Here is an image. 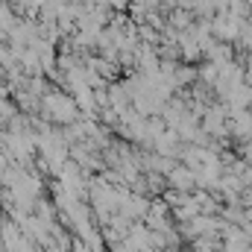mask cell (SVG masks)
<instances>
[{
    "mask_svg": "<svg viewBox=\"0 0 252 252\" xmlns=\"http://www.w3.org/2000/svg\"><path fill=\"white\" fill-rule=\"evenodd\" d=\"M41 112L50 124H62V126H70L79 121V106L70 94L64 91H47L41 97Z\"/></svg>",
    "mask_w": 252,
    "mask_h": 252,
    "instance_id": "1",
    "label": "cell"
},
{
    "mask_svg": "<svg viewBox=\"0 0 252 252\" xmlns=\"http://www.w3.org/2000/svg\"><path fill=\"white\" fill-rule=\"evenodd\" d=\"M170 182L179 185V188H190V185L196 182V173H190V170H185V167H179V170L170 173Z\"/></svg>",
    "mask_w": 252,
    "mask_h": 252,
    "instance_id": "2",
    "label": "cell"
},
{
    "mask_svg": "<svg viewBox=\"0 0 252 252\" xmlns=\"http://www.w3.org/2000/svg\"><path fill=\"white\" fill-rule=\"evenodd\" d=\"M106 3H109L112 9H118V12H124L126 6H129V0H106Z\"/></svg>",
    "mask_w": 252,
    "mask_h": 252,
    "instance_id": "4",
    "label": "cell"
},
{
    "mask_svg": "<svg viewBox=\"0 0 252 252\" xmlns=\"http://www.w3.org/2000/svg\"><path fill=\"white\" fill-rule=\"evenodd\" d=\"M18 118V106L12 100H0V124H12Z\"/></svg>",
    "mask_w": 252,
    "mask_h": 252,
    "instance_id": "3",
    "label": "cell"
}]
</instances>
